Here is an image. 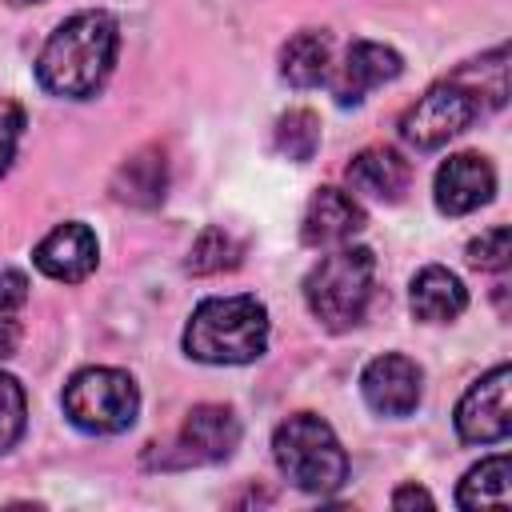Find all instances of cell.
<instances>
[{
	"label": "cell",
	"instance_id": "cell-1",
	"mask_svg": "<svg viewBox=\"0 0 512 512\" xmlns=\"http://www.w3.org/2000/svg\"><path fill=\"white\" fill-rule=\"evenodd\" d=\"M508 52L492 48L488 56H480L472 68L432 84L396 124L400 140L416 152H432L440 144H448L452 136L468 132L484 112L500 108L508 100V80H504V64Z\"/></svg>",
	"mask_w": 512,
	"mask_h": 512
},
{
	"label": "cell",
	"instance_id": "cell-2",
	"mask_svg": "<svg viewBox=\"0 0 512 512\" xmlns=\"http://www.w3.org/2000/svg\"><path fill=\"white\" fill-rule=\"evenodd\" d=\"M120 28L108 12L88 8L56 24V32L44 40L36 56V80L44 92L64 100H88L100 92L116 64Z\"/></svg>",
	"mask_w": 512,
	"mask_h": 512
},
{
	"label": "cell",
	"instance_id": "cell-3",
	"mask_svg": "<svg viewBox=\"0 0 512 512\" xmlns=\"http://www.w3.org/2000/svg\"><path fill=\"white\" fill-rule=\"evenodd\" d=\"M268 348V308L252 292L208 296L192 308L184 352L200 364H252Z\"/></svg>",
	"mask_w": 512,
	"mask_h": 512
},
{
	"label": "cell",
	"instance_id": "cell-4",
	"mask_svg": "<svg viewBox=\"0 0 512 512\" xmlns=\"http://www.w3.org/2000/svg\"><path fill=\"white\" fill-rule=\"evenodd\" d=\"M372 284H376L372 248L348 240L336 244V252L320 256V264L304 276V304L328 332H344L364 320Z\"/></svg>",
	"mask_w": 512,
	"mask_h": 512
},
{
	"label": "cell",
	"instance_id": "cell-5",
	"mask_svg": "<svg viewBox=\"0 0 512 512\" xmlns=\"http://www.w3.org/2000/svg\"><path fill=\"white\" fill-rule=\"evenodd\" d=\"M272 460L276 468L312 496H332L348 480V456L328 420L316 412H296L272 432Z\"/></svg>",
	"mask_w": 512,
	"mask_h": 512
},
{
	"label": "cell",
	"instance_id": "cell-6",
	"mask_svg": "<svg viewBox=\"0 0 512 512\" xmlns=\"http://www.w3.org/2000/svg\"><path fill=\"white\" fill-rule=\"evenodd\" d=\"M64 416L92 436H116L136 424L140 412V388L120 368H80L64 384Z\"/></svg>",
	"mask_w": 512,
	"mask_h": 512
},
{
	"label": "cell",
	"instance_id": "cell-7",
	"mask_svg": "<svg viewBox=\"0 0 512 512\" xmlns=\"http://www.w3.org/2000/svg\"><path fill=\"white\" fill-rule=\"evenodd\" d=\"M240 444V420L228 404H196L176 440L160 452V456H148V464H160V468H192V464H220L236 452Z\"/></svg>",
	"mask_w": 512,
	"mask_h": 512
},
{
	"label": "cell",
	"instance_id": "cell-8",
	"mask_svg": "<svg viewBox=\"0 0 512 512\" xmlns=\"http://www.w3.org/2000/svg\"><path fill=\"white\" fill-rule=\"evenodd\" d=\"M508 388H512V368L496 364L492 372H484L476 384H468V392L456 404V436L464 444H500L512 432V404H508Z\"/></svg>",
	"mask_w": 512,
	"mask_h": 512
},
{
	"label": "cell",
	"instance_id": "cell-9",
	"mask_svg": "<svg viewBox=\"0 0 512 512\" xmlns=\"http://www.w3.org/2000/svg\"><path fill=\"white\" fill-rule=\"evenodd\" d=\"M360 392L380 416H412L424 396V368L400 352H384L360 372Z\"/></svg>",
	"mask_w": 512,
	"mask_h": 512
},
{
	"label": "cell",
	"instance_id": "cell-10",
	"mask_svg": "<svg viewBox=\"0 0 512 512\" xmlns=\"http://www.w3.org/2000/svg\"><path fill=\"white\" fill-rule=\"evenodd\" d=\"M432 192H436V208H440L444 216H468V212H476L480 204L492 200V192H496V172H492V164H488L484 156H476V152H456V156H448V160L436 168Z\"/></svg>",
	"mask_w": 512,
	"mask_h": 512
},
{
	"label": "cell",
	"instance_id": "cell-11",
	"mask_svg": "<svg viewBox=\"0 0 512 512\" xmlns=\"http://www.w3.org/2000/svg\"><path fill=\"white\" fill-rule=\"evenodd\" d=\"M368 216L360 208V200L344 188H316L308 208H304V220H300V240L312 244V248H336V244H348L356 232H364Z\"/></svg>",
	"mask_w": 512,
	"mask_h": 512
},
{
	"label": "cell",
	"instance_id": "cell-12",
	"mask_svg": "<svg viewBox=\"0 0 512 512\" xmlns=\"http://www.w3.org/2000/svg\"><path fill=\"white\" fill-rule=\"evenodd\" d=\"M96 256H100V244H96V232L80 220H68V224H56L36 248H32V264L48 276V280H60V284H80L92 268H96Z\"/></svg>",
	"mask_w": 512,
	"mask_h": 512
},
{
	"label": "cell",
	"instance_id": "cell-13",
	"mask_svg": "<svg viewBox=\"0 0 512 512\" xmlns=\"http://www.w3.org/2000/svg\"><path fill=\"white\" fill-rule=\"evenodd\" d=\"M400 68H404V60H400L396 48L376 44V40H356V44L344 52V64H340L336 76H332V96H336V104H344V108H348V104H360L372 88L396 80Z\"/></svg>",
	"mask_w": 512,
	"mask_h": 512
},
{
	"label": "cell",
	"instance_id": "cell-14",
	"mask_svg": "<svg viewBox=\"0 0 512 512\" xmlns=\"http://www.w3.org/2000/svg\"><path fill=\"white\" fill-rule=\"evenodd\" d=\"M348 176V188L368 196V200H380V204H396L408 184H412V164L396 152V148H384V144H372L364 152L352 156V164L344 168Z\"/></svg>",
	"mask_w": 512,
	"mask_h": 512
},
{
	"label": "cell",
	"instance_id": "cell-15",
	"mask_svg": "<svg viewBox=\"0 0 512 512\" xmlns=\"http://www.w3.org/2000/svg\"><path fill=\"white\" fill-rule=\"evenodd\" d=\"M408 304H412V316L424 320V324H448L456 320L464 308H468V292L460 284L456 272L440 268V264H428L412 276V288H408Z\"/></svg>",
	"mask_w": 512,
	"mask_h": 512
},
{
	"label": "cell",
	"instance_id": "cell-16",
	"mask_svg": "<svg viewBox=\"0 0 512 512\" xmlns=\"http://www.w3.org/2000/svg\"><path fill=\"white\" fill-rule=\"evenodd\" d=\"M164 188H168V164H164V152L160 148H140L132 152L116 176H112V192L120 204H132V208H156L164 200Z\"/></svg>",
	"mask_w": 512,
	"mask_h": 512
},
{
	"label": "cell",
	"instance_id": "cell-17",
	"mask_svg": "<svg viewBox=\"0 0 512 512\" xmlns=\"http://www.w3.org/2000/svg\"><path fill=\"white\" fill-rule=\"evenodd\" d=\"M332 68V36L324 28H304L280 48V76L292 88H316Z\"/></svg>",
	"mask_w": 512,
	"mask_h": 512
},
{
	"label": "cell",
	"instance_id": "cell-18",
	"mask_svg": "<svg viewBox=\"0 0 512 512\" xmlns=\"http://www.w3.org/2000/svg\"><path fill=\"white\" fill-rule=\"evenodd\" d=\"M456 504L476 512V508H508L512 504V468L508 456L496 452L488 460H480L476 468L464 472L460 488H456Z\"/></svg>",
	"mask_w": 512,
	"mask_h": 512
},
{
	"label": "cell",
	"instance_id": "cell-19",
	"mask_svg": "<svg viewBox=\"0 0 512 512\" xmlns=\"http://www.w3.org/2000/svg\"><path fill=\"white\" fill-rule=\"evenodd\" d=\"M240 256H244V244H240L224 224H208V228L192 240L184 268H188L192 276H216V272H232V268L240 264Z\"/></svg>",
	"mask_w": 512,
	"mask_h": 512
},
{
	"label": "cell",
	"instance_id": "cell-20",
	"mask_svg": "<svg viewBox=\"0 0 512 512\" xmlns=\"http://www.w3.org/2000/svg\"><path fill=\"white\" fill-rule=\"evenodd\" d=\"M272 140H276V152H280V156L304 164V160H312L316 148H320V116H316L312 108H288V112L276 120Z\"/></svg>",
	"mask_w": 512,
	"mask_h": 512
},
{
	"label": "cell",
	"instance_id": "cell-21",
	"mask_svg": "<svg viewBox=\"0 0 512 512\" xmlns=\"http://www.w3.org/2000/svg\"><path fill=\"white\" fill-rule=\"evenodd\" d=\"M24 424H28V396L16 376L0 372V456L16 448V440L24 436Z\"/></svg>",
	"mask_w": 512,
	"mask_h": 512
},
{
	"label": "cell",
	"instance_id": "cell-22",
	"mask_svg": "<svg viewBox=\"0 0 512 512\" xmlns=\"http://www.w3.org/2000/svg\"><path fill=\"white\" fill-rule=\"evenodd\" d=\"M508 260H512V232H508V224H496V228L480 232L468 244V264L480 268V272H504Z\"/></svg>",
	"mask_w": 512,
	"mask_h": 512
},
{
	"label": "cell",
	"instance_id": "cell-23",
	"mask_svg": "<svg viewBox=\"0 0 512 512\" xmlns=\"http://www.w3.org/2000/svg\"><path fill=\"white\" fill-rule=\"evenodd\" d=\"M20 128H24V112H20V104L0 100V172L12 164V152H16V140H20Z\"/></svg>",
	"mask_w": 512,
	"mask_h": 512
},
{
	"label": "cell",
	"instance_id": "cell-24",
	"mask_svg": "<svg viewBox=\"0 0 512 512\" xmlns=\"http://www.w3.org/2000/svg\"><path fill=\"white\" fill-rule=\"evenodd\" d=\"M28 304V276L20 268H0V316H12Z\"/></svg>",
	"mask_w": 512,
	"mask_h": 512
},
{
	"label": "cell",
	"instance_id": "cell-25",
	"mask_svg": "<svg viewBox=\"0 0 512 512\" xmlns=\"http://www.w3.org/2000/svg\"><path fill=\"white\" fill-rule=\"evenodd\" d=\"M436 500L420 488V484H400L396 492H392V508H432Z\"/></svg>",
	"mask_w": 512,
	"mask_h": 512
},
{
	"label": "cell",
	"instance_id": "cell-26",
	"mask_svg": "<svg viewBox=\"0 0 512 512\" xmlns=\"http://www.w3.org/2000/svg\"><path fill=\"white\" fill-rule=\"evenodd\" d=\"M16 340H20V332H16V324H12V320H0V360L16 352Z\"/></svg>",
	"mask_w": 512,
	"mask_h": 512
},
{
	"label": "cell",
	"instance_id": "cell-27",
	"mask_svg": "<svg viewBox=\"0 0 512 512\" xmlns=\"http://www.w3.org/2000/svg\"><path fill=\"white\" fill-rule=\"evenodd\" d=\"M8 4H16V8H20V4H40V0H8Z\"/></svg>",
	"mask_w": 512,
	"mask_h": 512
}]
</instances>
